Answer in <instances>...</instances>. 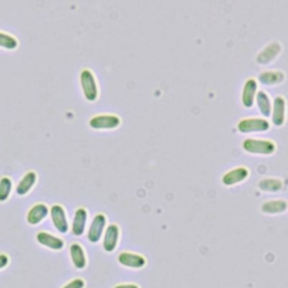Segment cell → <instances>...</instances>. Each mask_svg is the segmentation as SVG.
Here are the masks:
<instances>
[{"label":"cell","mask_w":288,"mask_h":288,"mask_svg":"<svg viewBox=\"0 0 288 288\" xmlns=\"http://www.w3.org/2000/svg\"><path fill=\"white\" fill-rule=\"evenodd\" d=\"M242 147L246 152L252 154L269 155L276 151V143L272 140L261 139H245L242 143Z\"/></svg>","instance_id":"cell-1"},{"label":"cell","mask_w":288,"mask_h":288,"mask_svg":"<svg viewBox=\"0 0 288 288\" xmlns=\"http://www.w3.org/2000/svg\"><path fill=\"white\" fill-rule=\"evenodd\" d=\"M80 84L84 91L86 99L95 101L98 97V86L94 73L89 69H84L80 72Z\"/></svg>","instance_id":"cell-2"},{"label":"cell","mask_w":288,"mask_h":288,"mask_svg":"<svg viewBox=\"0 0 288 288\" xmlns=\"http://www.w3.org/2000/svg\"><path fill=\"white\" fill-rule=\"evenodd\" d=\"M89 125L95 130H113L120 125V117L114 114L96 115L90 118Z\"/></svg>","instance_id":"cell-3"},{"label":"cell","mask_w":288,"mask_h":288,"mask_svg":"<svg viewBox=\"0 0 288 288\" xmlns=\"http://www.w3.org/2000/svg\"><path fill=\"white\" fill-rule=\"evenodd\" d=\"M270 123L266 118H243L238 123V130L242 133L268 131Z\"/></svg>","instance_id":"cell-4"},{"label":"cell","mask_w":288,"mask_h":288,"mask_svg":"<svg viewBox=\"0 0 288 288\" xmlns=\"http://www.w3.org/2000/svg\"><path fill=\"white\" fill-rule=\"evenodd\" d=\"M50 214H51L52 222H53L54 227L56 228L57 231L62 234L67 233L69 230V223L67 220L65 209H63V207L59 204H54L51 206Z\"/></svg>","instance_id":"cell-5"},{"label":"cell","mask_w":288,"mask_h":288,"mask_svg":"<svg viewBox=\"0 0 288 288\" xmlns=\"http://www.w3.org/2000/svg\"><path fill=\"white\" fill-rule=\"evenodd\" d=\"M106 216L101 214V213L95 215L88 231V240L91 243H97L100 240L104 230H105L106 227Z\"/></svg>","instance_id":"cell-6"},{"label":"cell","mask_w":288,"mask_h":288,"mask_svg":"<svg viewBox=\"0 0 288 288\" xmlns=\"http://www.w3.org/2000/svg\"><path fill=\"white\" fill-rule=\"evenodd\" d=\"M257 89H258V84L256 79L249 78L245 80L243 89H242V104L246 108H250L253 106L256 100V95H257Z\"/></svg>","instance_id":"cell-7"},{"label":"cell","mask_w":288,"mask_h":288,"mask_svg":"<svg viewBox=\"0 0 288 288\" xmlns=\"http://www.w3.org/2000/svg\"><path fill=\"white\" fill-rule=\"evenodd\" d=\"M119 239V228L116 224H111L108 225L105 235H104V241H102V246L104 250L106 252H113L117 246V242Z\"/></svg>","instance_id":"cell-8"},{"label":"cell","mask_w":288,"mask_h":288,"mask_svg":"<svg viewBox=\"0 0 288 288\" xmlns=\"http://www.w3.org/2000/svg\"><path fill=\"white\" fill-rule=\"evenodd\" d=\"M273 123L276 126H281L286 119V100L283 96H277L274 100L272 108Z\"/></svg>","instance_id":"cell-9"},{"label":"cell","mask_w":288,"mask_h":288,"mask_svg":"<svg viewBox=\"0 0 288 288\" xmlns=\"http://www.w3.org/2000/svg\"><path fill=\"white\" fill-rule=\"evenodd\" d=\"M118 262L123 264L125 267L129 268H135L139 269L146 266L147 260L146 258L141 255H136V253H131V252H122L118 256Z\"/></svg>","instance_id":"cell-10"},{"label":"cell","mask_w":288,"mask_h":288,"mask_svg":"<svg viewBox=\"0 0 288 288\" xmlns=\"http://www.w3.org/2000/svg\"><path fill=\"white\" fill-rule=\"evenodd\" d=\"M248 176H249V170L245 167H237V168L225 172L222 177V181L224 185L232 186L235 185V183L242 182Z\"/></svg>","instance_id":"cell-11"},{"label":"cell","mask_w":288,"mask_h":288,"mask_svg":"<svg viewBox=\"0 0 288 288\" xmlns=\"http://www.w3.org/2000/svg\"><path fill=\"white\" fill-rule=\"evenodd\" d=\"M280 52L281 45L278 42H273L268 44L267 47L258 54L257 61L260 63V65H268L269 62H272L279 55Z\"/></svg>","instance_id":"cell-12"},{"label":"cell","mask_w":288,"mask_h":288,"mask_svg":"<svg viewBox=\"0 0 288 288\" xmlns=\"http://www.w3.org/2000/svg\"><path fill=\"white\" fill-rule=\"evenodd\" d=\"M48 214L49 207L47 205L43 203L35 204L31 207V210L27 213V222L31 225H37L38 223H41L48 216Z\"/></svg>","instance_id":"cell-13"},{"label":"cell","mask_w":288,"mask_h":288,"mask_svg":"<svg viewBox=\"0 0 288 288\" xmlns=\"http://www.w3.org/2000/svg\"><path fill=\"white\" fill-rule=\"evenodd\" d=\"M88 213L87 210L84 207H79V209L74 213L73 223H72V233L77 237L83 235L86 229V223H87Z\"/></svg>","instance_id":"cell-14"},{"label":"cell","mask_w":288,"mask_h":288,"mask_svg":"<svg viewBox=\"0 0 288 288\" xmlns=\"http://www.w3.org/2000/svg\"><path fill=\"white\" fill-rule=\"evenodd\" d=\"M36 239L39 244L48 246L50 249H53V250H61L62 248L65 246V242H63V240L57 237H54V235H52L48 232L37 233Z\"/></svg>","instance_id":"cell-15"},{"label":"cell","mask_w":288,"mask_h":288,"mask_svg":"<svg viewBox=\"0 0 288 288\" xmlns=\"http://www.w3.org/2000/svg\"><path fill=\"white\" fill-rule=\"evenodd\" d=\"M37 180V175L34 171H28L24 175V177L22 178L20 181L18 182V185L16 187V193L17 195L23 196L26 195L28 192L31 191L32 187L35 185V182Z\"/></svg>","instance_id":"cell-16"},{"label":"cell","mask_w":288,"mask_h":288,"mask_svg":"<svg viewBox=\"0 0 288 288\" xmlns=\"http://www.w3.org/2000/svg\"><path fill=\"white\" fill-rule=\"evenodd\" d=\"M259 81H260L262 85H267V86H273V85H278L284 81L285 79V73L283 71H263L260 74H259Z\"/></svg>","instance_id":"cell-17"},{"label":"cell","mask_w":288,"mask_h":288,"mask_svg":"<svg viewBox=\"0 0 288 288\" xmlns=\"http://www.w3.org/2000/svg\"><path fill=\"white\" fill-rule=\"evenodd\" d=\"M70 257L71 260L77 269H84L87 264V259H86L85 251L83 246L78 243H72L70 245Z\"/></svg>","instance_id":"cell-18"},{"label":"cell","mask_w":288,"mask_h":288,"mask_svg":"<svg viewBox=\"0 0 288 288\" xmlns=\"http://www.w3.org/2000/svg\"><path fill=\"white\" fill-rule=\"evenodd\" d=\"M288 209V204L286 200L277 199V200H268L264 201L261 205V210L263 213L268 214H277V213L285 212Z\"/></svg>","instance_id":"cell-19"},{"label":"cell","mask_w":288,"mask_h":288,"mask_svg":"<svg viewBox=\"0 0 288 288\" xmlns=\"http://www.w3.org/2000/svg\"><path fill=\"white\" fill-rule=\"evenodd\" d=\"M257 104L263 116L269 117L270 114H272L273 106L272 101H270V97L268 96L266 91L260 90L259 93H257Z\"/></svg>","instance_id":"cell-20"},{"label":"cell","mask_w":288,"mask_h":288,"mask_svg":"<svg viewBox=\"0 0 288 288\" xmlns=\"http://www.w3.org/2000/svg\"><path fill=\"white\" fill-rule=\"evenodd\" d=\"M259 188L263 192H279L283 188L284 183L278 178H264L259 181Z\"/></svg>","instance_id":"cell-21"},{"label":"cell","mask_w":288,"mask_h":288,"mask_svg":"<svg viewBox=\"0 0 288 288\" xmlns=\"http://www.w3.org/2000/svg\"><path fill=\"white\" fill-rule=\"evenodd\" d=\"M13 189V181L9 177L0 178V201L7 200Z\"/></svg>","instance_id":"cell-22"},{"label":"cell","mask_w":288,"mask_h":288,"mask_svg":"<svg viewBox=\"0 0 288 288\" xmlns=\"http://www.w3.org/2000/svg\"><path fill=\"white\" fill-rule=\"evenodd\" d=\"M0 47L7 50H14L18 47V41L10 34L0 32Z\"/></svg>","instance_id":"cell-23"},{"label":"cell","mask_w":288,"mask_h":288,"mask_svg":"<svg viewBox=\"0 0 288 288\" xmlns=\"http://www.w3.org/2000/svg\"><path fill=\"white\" fill-rule=\"evenodd\" d=\"M84 287H85V281L80 278H76L63 288H84Z\"/></svg>","instance_id":"cell-24"},{"label":"cell","mask_w":288,"mask_h":288,"mask_svg":"<svg viewBox=\"0 0 288 288\" xmlns=\"http://www.w3.org/2000/svg\"><path fill=\"white\" fill-rule=\"evenodd\" d=\"M8 262H9L8 256L5 255V253H0V269H3L7 266Z\"/></svg>","instance_id":"cell-25"},{"label":"cell","mask_w":288,"mask_h":288,"mask_svg":"<svg viewBox=\"0 0 288 288\" xmlns=\"http://www.w3.org/2000/svg\"><path fill=\"white\" fill-rule=\"evenodd\" d=\"M114 288H140L137 285L134 284H125V285H117L115 286Z\"/></svg>","instance_id":"cell-26"}]
</instances>
